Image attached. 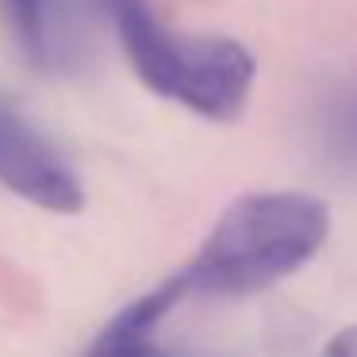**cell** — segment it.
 Returning <instances> with one entry per match:
<instances>
[{"label":"cell","instance_id":"obj_8","mask_svg":"<svg viewBox=\"0 0 357 357\" xmlns=\"http://www.w3.org/2000/svg\"><path fill=\"white\" fill-rule=\"evenodd\" d=\"M100 8H108L112 16H123V12H131V8H139V4H146V0H96Z\"/></svg>","mask_w":357,"mask_h":357},{"label":"cell","instance_id":"obj_3","mask_svg":"<svg viewBox=\"0 0 357 357\" xmlns=\"http://www.w3.org/2000/svg\"><path fill=\"white\" fill-rule=\"evenodd\" d=\"M0 185L54 215H77L85 208V185L77 169L4 96H0Z\"/></svg>","mask_w":357,"mask_h":357},{"label":"cell","instance_id":"obj_7","mask_svg":"<svg viewBox=\"0 0 357 357\" xmlns=\"http://www.w3.org/2000/svg\"><path fill=\"white\" fill-rule=\"evenodd\" d=\"M323 357H357V326H346V331L334 334Z\"/></svg>","mask_w":357,"mask_h":357},{"label":"cell","instance_id":"obj_6","mask_svg":"<svg viewBox=\"0 0 357 357\" xmlns=\"http://www.w3.org/2000/svg\"><path fill=\"white\" fill-rule=\"evenodd\" d=\"M4 12H8V24L24 54L35 66H54V4L50 0H4Z\"/></svg>","mask_w":357,"mask_h":357},{"label":"cell","instance_id":"obj_2","mask_svg":"<svg viewBox=\"0 0 357 357\" xmlns=\"http://www.w3.org/2000/svg\"><path fill=\"white\" fill-rule=\"evenodd\" d=\"M116 27L135 77L150 93L177 100L181 108L219 123L242 116L257 73L242 43L162 27L146 4L116 16Z\"/></svg>","mask_w":357,"mask_h":357},{"label":"cell","instance_id":"obj_5","mask_svg":"<svg viewBox=\"0 0 357 357\" xmlns=\"http://www.w3.org/2000/svg\"><path fill=\"white\" fill-rule=\"evenodd\" d=\"M319 139L342 169L357 173V85H342L319 112Z\"/></svg>","mask_w":357,"mask_h":357},{"label":"cell","instance_id":"obj_1","mask_svg":"<svg viewBox=\"0 0 357 357\" xmlns=\"http://www.w3.org/2000/svg\"><path fill=\"white\" fill-rule=\"evenodd\" d=\"M326 234L331 211L315 196L246 192L215 219L181 277L200 296H250L307 265Z\"/></svg>","mask_w":357,"mask_h":357},{"label":"cell","instance_id":"obj_4","mask_svg":"<svg viewBox=\"0 0 357 357\" xmlns=\"http://www.w3.org/2000/svg\"><path fill=\"white\" fill-rule=\"evenodd\" d=\"M181 296H188V284L181 273H173L169 280H162L158 288L135 296L93 342L81 357H169L162 346L154 342V331L173 307H177Z\"/></svg>","mask_w":357,"mask_h":357}]
</instances>
